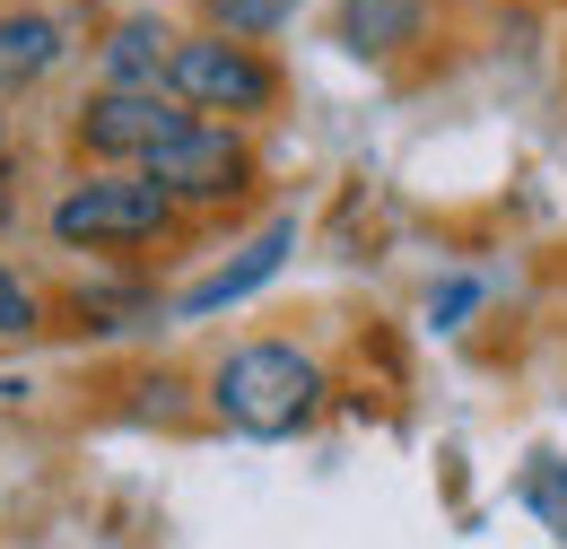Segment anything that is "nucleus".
Returning <instances> with one entry per match:
<instances>
[{
  "instance_id": "obj_8",
  "label": "nucleus",
  "mask_w": 567,
  "mask_h": 549,
  "mask_svg": "<svg viewBox=\"0 0 567 549\" xmlns=\"http://www.w3.org/2000/svg\"><path fill=\"white\" fill-rule=\"evenodd\" d=\"M62 53H71V44H62V27H53V18H35V9H9V18H0V96L35 87V79L62 62Z\"/></svg>"
},
{
  "instance_id": "obj_5",
  "label": "nucleus",
  "mask_w": 567,
  "mask_h": 549,
  "mask_svg": "<svg viewBox=\"0 0 567 549\" xmlns=\"http://www.w3.org/2000/svg\"><path fill=\"white\" fill-rule=\"evenodd\" d=\"M141 175L166 193V201H236L245 175H254V148H245L236 123H193L184 139H166Z\"/></svg>"
},
{
  "instance_id": "obj_4",
  "label": "nucleus",
  "mask_w": 567,
  "mask_h": 549,
  "mask_svg": "<svg viewBox=\"0 0 567 549\" xmlns=\"http://www.w3.org/2000/svg\"><path fill=\"white\" fill-rule=\"evenodd\" d=\"M193 132V114L166 96V87H96L87 105H79V148L87 157H132V166H148L166 139Z\"/></svg>"
},
{
  "instance_id": "obj_12",
  "label": "nucleus",
  "mask_w": 567,
  "mask_h": 549,
  "mask_svg": "<svg viewBox=\"0 0 567 549\" xmlns=\"http://www.w3.org/2000/svg\"><path fill=\"white\" fill-rule=\"evenodd\" d=\"M9 332H35V297L0 271V341H9Z\"/></svg>"
},
{
  "instance_id": "obj_9",
  "label": "nucleus",
  "mask_w": 567,
  "mask_h": 549,
  "mask_svg": "<svg viewBox=\"0 0 567 549\" xmlns=\"http://www.w3.org/2000/svg\"><path fill=\"white\" fill-rule=\"evenodd\" d=\"M420 18H427V0H341V44L358 62H384V53H402L420 35Z\"/></svg>"
},
{
  "instance_id": "obj_7",
  "label": "nucleus",
  "mask_w": 567,
  "mask_h": 549,
  "mask_svg": "<svg viewBox=\"0 0 567 549\" xmlns=\"http://www.w3.org/2000/svg\"><path fill=\"white\" fill-rule=\"evenodd\" d=\"M175 27L166 18H123L105 35V87H166V62H175Z\"/></svg>"
},
{
  "instance_id": "obj_2",
  "label": "nucleus",
  "mask_w": 567,
  "mask_h": 549,
  "mask_svg": "<svg viewBox=\"0 0 567 549\" xmlns=\"http://www.w3.org/2000/svg\"><path fill=\"white\" fill-rule=\"evenodd\" d=\"M166 96L202 123H245V114H271V96H280V70L262 62L254 44H236V35H184L175 44V62H166Z\"/></svg>"
},
{
  "instance_id": "obj_3",
  "label": "nucleus",
  "mask_w": 567,
  "mask_h": 549,
  "mask_svg": "<svg viewBox=\"0 0 567 549\" xmlns=\"http://www.w3.org/2000/svg\"><path fill=\"white\" fill-rule=\"evenodd\" d=\"M175 227V201L148 184V175H87L53 201V236L87 245V253H114V245H148Z\"/></svg>"
},
{
  "instance_id": "obj_10",
  "label": "nucleus",
  "mask_w": 567,
  "mask_h": 549,
  "mask_svg": "<svg viewBox=\"0 0 567 549\" xmlns=\"http://www.w3.org/2000/svg\"><path fill=\"white\" fill-rule=\"evenodd\" d=\"M202 9H210V35H236V44L280 35L288 18H297V0H202Z\"/></svg>"
},
{
  "instance_id": "obj_13",
  "label": "nucleus",
  "mask_w": 567,
  "mask_h": 549,
  "mask_svg": "<svg viewBox=\"0 0 567 549\" xmlns=\"http://www.w3.org/2000/svg\"><path fill=\"white\" fill-rule=\"evenodd\" d=\"M472 305H481V279H445V288L427 297V314H436V323H454V314H472Z\"/></svg>"
},
{
  "instance_id": "obj_11",
  "label": "nucleus",
  "mask_w": 567,
  "mask_h": 549,
  "mask_svg": "<svg viewBox=\"0 0 567 549\" xmlns=\"http://www.w3.org/2000/svg\"><path fill=\"white\" fill-rule=\"evenodd\" d=\"M524 506L567 541V463L559 454H533V463H524Z\"/></svg>"
},
{
  "instance_id": "obj_1",
  "label": "nucleus",
  "mask_w": 567,
  "mask_h": 549,
  "mask_svg": "<svg viewBox=\"0 0 567 549\" xmlns=\"http://www.w3.org/2000/svg\"><path fill=\"white\" fill-rule=\"evenodd\" d=\"M323 366L306 358V349L288 341H245L227 349L210 366V411L236 427V436H297V427H315V411H323Z\"/></svg>"
},
{
  "instance_id": "obj_6",
  "label": "nucleus",
  "mask_w": 567,
  "mask_h": 549,
  "mask_svg": "<svg viewBox=\"0 0 567 549\" xmlns=\"http://www.w3.org/2000/svg\"><path fill=\"white\" fill-rule=\"evenodd\" d=\"M288 245H297V218H271V227H262V236H254V245H245L236 262H218L210 279H193V288L175 297V314H218V305L254 297V288H262V279L288 262Z\"/></svg>"
}]
</instances>
